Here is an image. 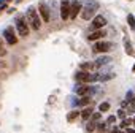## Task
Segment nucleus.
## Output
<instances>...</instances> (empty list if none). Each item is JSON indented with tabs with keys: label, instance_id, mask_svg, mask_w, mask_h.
Masks as SVG:
<instances>
[{
	"label": "nucleus",
	"instance_id": "f257e3e1",
	"mask_svg": "<svg viewBox=\"0 0 135 133\" xmlns=\"http://www.w3.org/2000/svg\"><path fill=\"white\" fill-rule=\"evenodd\" d=\"M26 19L29 22V25L33 29V30H40V25H41V18L38 14V11L33 8V7H29L27 13H26Z\"/></svg>",
	"mask_w": 135,
	"mask_h": 133
},
{
	"label": "nucleus",
	"instance_id": "f03ea898",
	"mask_svg": "<svg viewBox=\"0 0 135 133\" xmlns=\"http://www.w3.org/2000/svg\"><path fill=\"white\" fill-rule=\"evenodd\" d=\"M99 10V2H95V0H88V3L84 8H81V18L84 21H89Z\"/></svg>",
	"mask_w": 135,
	"mask_h": 133
},
{
	"label": "nucleus",
	"instance_id": "7ed1b4c3",
	"mask_svg": "<svg viewBox=\"0 0 135 133\" xmlns=\"http://www.w3.org/2000/svg\"><path fill=\"white\" fill-rule=\"evenodd\" d=\"M15 24H16V30H18V33L21 37H27L29 35V22H27V19L24 16H18Z\"/></svg>",
	"mask_w": 135,
	"mask_h": 133
},
{
	"label": "nucleus",
	"instance_id": "20e7f679",
	"mask_svg": "<svg viewBox=\"0 0 135 133\" xmlns=\"http://www.w3.org/2000/svg\"><path fill=\"white\" fill-rule=\"evenodd\" d=\"M75 78L81 84H86V83H91V81H97V75H91L89 71H84V70H80L75 75Z\"/></svg>",
	"mask_w": 135,
	"mask_h": 133
},
{
	"label": "nucleus",
	"instance_id": "39448f33",
	"mask_svg": "<svg viewBox=\"0 0 135 133\" xmlns=\"http://www.w3.org/2000/svg\"><path fill=\"white\" fill-rule=\"evenodd\" d=\"M3 38L7 40V43H8L10 46H15V44L18 43V37L15 35V29H13V27H7V29L3 30Z\"/></svg>",
	"mask_w": 135,
	"mask_h": 133
},
{
	"label": "nucleus",
	"instance_id": "423d86ee",
	"mask_svg": "<svg viewBox=\"0 0 135 133\" xmlns=\"http://www.w3.org/2000/svg\"><path fill=\"white\" fill-rule=\"evenodd\" d=\"M38 14L41 16V21L43 22H49V19H51V13H49V7L45 3V2H40L38 3Z\"/></svg>",
	"mask_w": 135,
	"mask_h": 133
},
{
	"label": "nucleus",
	"instance_id": "0eeeda50",
	"mask_svg": "<svg viewBox=\"0 0 135 133\" xmlns=\"http://www.w3.org/2000/svg\"><path fill=\"white\" fill-rule=\"evenodd\" d=\"M60 18L64 21L70 19V0H60Z\"/></svg>",
	"mask_w": 135,
	"mask_h": 133
},
{
	"label": "nucleus",
	"instance_id": "6e6552de",
	"mask_svg": "<svg viewBox=\"0 0 135 133\" xmlns=\"http://www.w3.org/2000/svg\"><path fill=\"white\" fill-rule=\"evenodd\" d=\"M111 48H113V43H110V41H97L92 49H94V52H108Z\"/></svg>",
	"mask_w": 135,
	"mask_h": 133
},
{
	"label": "nucleus",
	"instance_id": "1a4fd4ad",
	"mask_svg": "<svg viewBox=\"0 0 135 133\" xmlns=\"http://www.w3.org/2000/svg\"><path fill=\"white\" fill-rule=\"evenodd\" d=\"M107 24V19L103 16H95L91 22V30H99V29H103Z\"/></svg>",
	"mask_w": 135,
	"mask_h": 133
},
{
	"label": "nucleus",
	"instance_id": "9d476101",
	"mask_svg": "<svg viewBox=\"0 0 135 133\" xmlns=\"http://www.w3.org/2000/svg\"><path fill=\"white\" fill-rule=\"evenodd\" d=\"M81 3L78 2V0H75V2H72L70 3V19H75L76 18V14L81 11Z\"/></svg>",
	"mask_w": 135,
	"mask_h": 133
},
{
	"label": "nucleus",
	"instance_id": "9b49d317",
	"mask_svg": "<svg viewBox=\"0 0 135 133\" xmlns=\"http://www.w3.org/2000/svg\"><path fill=\"white\" fill-rule=\"evenodd\" d=\"M105 35H107V33H105V30H103V29L92 30V33L89 35V40H91V41H97V40H102Z\"/></svg>",
	"mask_w": 135,
	"mask_h": 133
},
{
	"label": "nucleus",
	"instance_id": "f8f14e48",
	"mask_svg": "<svg viewBox=\"0 0 135 133\" xmlns=\"http://www.w3.org/2000/svg\"><path fill=\"white\" fill-rule=\"evenodd\" d=\"M76 92H78V95H83V97H86V95H89V94L92 92V89H91L89 86H80V87L76 89Z\"/></svg>",
	"mask_w": 135,
	"mask_h": 133
},
{
	"label": "nucleus",
	"instance_id": "ddd939ff",
	"mask_svg": "<svg viewBox=\"0 0 135 133\" xmlns=\"http://www.w3.org/2000/svg\"><path fill=\"white\" fill-rule=\"evenodd\" d=\"M111 59L108 57V55H103V57H99L97 60H95V63H94V66H97V68H100L102 65H105V63H108Z\"/></svg>",
	"mask_w": 135,
	"mask_h": 133
},
{
	"label": "nucleus",
	"instance_id": "4468645a",
	"mask_svg": "<svg viewBox=\"0 0 135 133\" xmlns=\"http://www.w3.org/2000/svg\"><path fill=\"white\" fill-rule=\"evenodd\" d=\"M113 78H114V73H108V75H97V81H102V83L110 81V79H113Z\"/></svg>",
	"mask_w": 135,
	"mask_h": 133
},
{
	"label": "nucleus",
	"instance_id": "2eb2a0df",
	"mask_svg": "<svg viewBox=\"0 0 135 133\" xmlns=\"http://www.w3.org/2000/svg\"><path fill=\"white\" fill-rule=\"evenodd\" d=\"M126 101L130 105V106H135V97H133V92H127V95H126Z\"/></svg>",
	"mask_w": 135,
	"mask_h": 133
},
{
	"label": "nucleus",
	"instance_id": "dca6fc26",
	"mask_svg": "<svg viewBox=\"0 0 135 133\" xmlns=\"http://www.w3.org/2000/svg\"><path fill=\"white\" fill-rule=\"evenodd\" d=\"M78 116H81V114H80V111H72V112L67 114V120H69V122H73Z\"/></svg>",
	"mask_w": 135,
	"mask_h": 133
},
{
	"label": "nucleus",
	"instance_id": "f3484780",
	"mask_svg": "<svg viewBox=\"0 0 135 133\" xmlns=\"http://www.w3.org/2000/svg\"><path fill=\"white\" fill-rule=\"evenodd\" d=\"M91 116H92V108H86V109L81 112V117H83V120H88Z\"/></svg>",
	"mask_w": 135,
	"mask_h": 133
},
{
	"label": "nucleus",
	"instance_id": "a211bd4d",
	"mask_svg": "<svg viewBox=\"0 0 135 133\" xmlns=\"http://www.w3.org/2000/svg\"><path fill=\"white\" fill-rule=\"evenodd\" d=\"M89 101H91V98H89V95H86V97H83L81 100H78L76 105H78V106H86V105H89Z\"/></svg>",
	"mask_w": 135,
	"mask_h": 133
},
{
	"label": "nucleus",
	"instance_id": "6ab92c4d",
	"mask_svg": "<svg viewBox=\"0 0 135 133\" xmlns=\"http://www.w3.org/2000/svg\"><path fill=\"white\" fill-rule=\"evenodd\" d=\"M80 68H81V70H84V71L92 70V68H94V63H91V62H84V63H81V65H80Z\"/></svg>",
	"mask_w": 135,
	"mask_h": 133
},
{
	"label": "nucleus",
	"instance_id": "aec40b11",
	"mask_svg": "<svg viewBox=\"0 0 135 133\" xmlns=\"http://www.w3.org/2000/svg\"><path fill=\"white\" fill-rule=\"evenodd\" d=\"M124 44H126V52L132 55V54H133V49H132V44H130V41H129L127 38H124Z\"/></svg>",
	"mask_w": 135,
	"mask_h": 133
},
{
	"label": "nucleus",
	"instance_id": "412c9836",
	"mask_svg": "<svg viewBox=\"0 0 135 133\" xmlns=\"http://www.w3.org/2000/svg\"><path fill=\"white\" fill-rule=\"evenodd\" d=\"M127 22H129L130 29L135 30V18H133V14H129V16H127Z\"/></svg>",
	"mask_w": 135,
	"mask_h": 133
},
{
	"label": "nucleus",
	"instance_id": "4be33fe9",
	"mask_svg": "<svg viewBox=\"0 0 135 133\" xmlns=\"http://www.w3.org/2000/svg\"><path fill=\"white\" fill-rule=\"evenodd\" d=\"M108 109H110V103H107V101H105V103H100V106H99V111H100V112H105V111H108Z\"/></svg>",
	"mask_w": 135,
	"mask_h": 133
},
{
	"label": "nucleus",
	"instance_id": "5701e85b",
	"mask_svg": "<svg viewBox=\"0 0 135 133\" xmlns=\"http://www.w3.org/2000/svg\"><path fill=\"white\" fill-rule=\"evenodd\" d=\"M86 130H88L89 133H91V131H94V130H95V120H91V122L86 125Z\"/></svg>",
	"mask_w": 135,
	"mask_h": 133
},
{
	"label": "nucleus",
	"instance_id": "b1692460",
	"mask_svg": "<svg viewBox=\"0 0 135 133\" xmlns=\"http://www.w3.org/2000/svg\"><path fill=\"white\" fill-rule=\"evenodd\" d=\"M132 124V119H124L121 122V128H129V125Z\"/></svg>",
	"mask_w": 135,
	"mask_h": 133
},
{
	"label": "nucleus",
	"instance_id": "393cba45",
	"mask_svg": "<svg viewBox=\"0 0 135 133\" xmlns=\"http://www.w3.org/2000/svg\"><path fill=\"white\" fill-rule=\"evenodd\" d=\"M0 55H7V49L3 48V43H2V38H0Z\"/></svg>",
	"mask_w": 135,
	"mask_h": 133
},
{
	"label": "nucleus",
	"instance_id": "a878e982",
	"mask_svg": "<svg viewBox=\"0 0 135 133\" xmlns=\"http://www.w3.org/2000/svg\"><path fill=\"white\" fill-rule=\"evenodd\" d=\"M107 130V124L105 122H100L99 124V131H105Z\"/></svg>",
	"mask_w": 135,
	"mask_h": 133
},
{
	"label": "nucleus",
	"instance_id": "bb28decb",
	"mask_svg": "<svg viewBox=\"0 0 135 133\" xmlns=\"http://www.w3.org/2000/svg\"><path fill=\"white\" fill-rule=\"evenodd\" d=\"M118 117L124 119V117H126V111H124V109H119V111H118Z\"/></svg>",
	"mask_w": 135,
	"mask_h": 133
},
{
	"label": "nucleus",
	"instance_id": "cd10ccee",
	"mask_svg": "<svg viewBox=\"0 0 135 133\" xmlns=\"http://www.w3.org/2000/svg\"><path fill=\"white\" fill-rule=\"evenodd\" d=\"M114 122H116V116H110L107 120V124H114Z\"/></svg>",
	"mask_w": 135,
	"mask_h": 133
},
{
	"label": "nucleus",
	"instance_id": "c85d7f7f",
	"mask_svg": "<svg viewBox=\"0 0 135 133\" xmlns=\"http://www.w3.org/2000/svg\"><path fill=\"white\" fill-rule=\"evenodd\" d=\"M92 119H94V120H99V119H100V112H95V114L92 116Z\"/></svg>",
	"mask_w": 135,
	"mask_h": 133
},
{
	"label": "nucleus",
	"instance_id": "c756f323",
	"mask_svg": "<svg viewBox=\"0 0 135 133\" xmlns=\"http://www.w3.org/2000/svg\"><path fill=\"white\" fill-rule=\"evenodd\" d=\"M110 133H122V131H121V130H119V128H113V130H111V131H110Z\"/></svg>",
	"mask_w": 135,
	"mask_h": 133
},
{
	"label": "nucleus",
	"instance_id": "7c9ffc66",
	"mask_svg": "<svg viewBox=\"0 0 135 133\" xmlns=\"http://www.w3.org/2000/svg\"><path fill=\"white\" fill-rule=\"evenodd\" d=\"M126 133H135V130H133V128H127V131H126Z\"/></svg>",
	"mask_w": 135,
	"mask_h": 133
},
{
	"label": "nucleus",
	"instance_id": "2f4dec72",
	"mask_svg": "<svg viewBox=\"0 0 135 133\" xmlns=\"http://www.w3.org/2000/svg\"><path fill=\"white\" fill-rule=\"evenodd\" d=\"M0 66H5V63H3V62H2V60H0Z\"/></svg>",
	"mask_w": 135,
	"mask_h": 133
},
{
	"label": "nucleus",
	"instance_id": "473e14b6",
	"mask_svg": "<svg viewBox=\"0 0 135 133\" xmlns=\"http://www.w3.org/2000/svg\"><path fill=\"white\" fill-rule=\"evenodd\" d=\"M132 124H133V125H135V117H133V119H132Z\"/></svg>",
	"mask_w": 135,
	"mask_h": 133
},
{
	"label": "nucleus",
	"instance_id": "72a5a7b5",
	"mask_svg": "<svg viewBox=\"0 0 135 133\" xmlns=\"http://www.w3.org/2000/svg\"><path fill=\"white\" fill-rule=\"evenodd\" d=\"M132 71H133V73H135V65H133V68H132Z\"/></svg>",
	"mask_w": 135,
	"mask_h": 133
},
{
	"label": "nucleus",
	"instance_id": "f704fd0d",
	"mask_svg": "<svg viewBox=\"0 0 135 133\" xmlns=\"http://www.w3.org/2000/svg\"><path fill=\"white\" fill-rule=\"evenodd\" d=\"M18 2H21V0H18Z\"/></svg>",
	"mask_w": 135,
	"mask_h": 133
}]
</instances>
